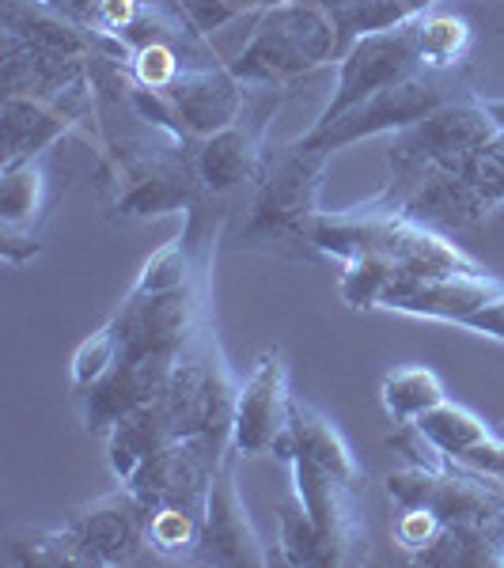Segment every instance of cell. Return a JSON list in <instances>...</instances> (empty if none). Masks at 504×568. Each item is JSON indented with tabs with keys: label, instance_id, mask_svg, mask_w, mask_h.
Segmentation results:
<instances>
[{
	"label": "cell",
	"instance_id": "1",
	"mask_svg": "<svg viewBox=\"0 0 504 568\" xmlns=\"http://www.w3.org/2000/svg\"><path fill=\"white\" fill-rule=\"evenodd\" d=\"M311 254H326L337 262H353L364 254L387 258L402 270V277H452V273H482L466 251H460L440 227H429L421 220L406 216L402 209H391L383 201L323 213L311 227Z\"/></svg>",
	"mask_w": 504,
	"mask_h": 568
},
{
	"label": "cell",
	"instance_id": "2",
	"mask_svg": "<svg viewBox=\"0 0 504 568\" xmlns=\"http://www.w3.org/2000/svg\"><path fill=\"white\" fill-rule=\"evenodd\" d=\"M330 152L304 149L289 141L265 152L262 179L246 205L240 232L243 251H278V254H308L311 227L323 216L319 194H323Z\"/></svg>",
	"mask_w": 504,
	"mask_h": 568
},
{
	"label": "cell",
	"instance_id": "3",
	"mask_svg": "<svg viewBox=\"0 0 504 568\" xmlns=\"http://www.w3.org/2000/svg\"><path fill=\"white\" fill-rule=\"evenodd\" d=\"M330 61H342L334 16L311 0H289L254 20L251 42L228 61V69L246 88L292 91L300 77L330 65Z\"/></svg>",
	"mask_w": 504,
	"mask_h": 568
},
{
	"label": "cell",
	"instance_id": "4",
	"mask_svg": "<svg viewBox=\"0 0 504 568\" xmlns=\"http://www.w3.org/2000/svg\"><path fill=\"white\" fill-rule=\"evenodd\" d=\"M474 84H471V65L463 69H447V72H436V69H417L410 72L406 80L399 84L375 91L372 99H364L361 106L345 110L342 118L326 125H311L304 136H296L304 149H315V152H342L350 144L364 141V136H380V133H402L410 125H417L421 118H429L436 106L452 103V99H463L471 95Z\"/></svg>",
	"mask_w": 504,
	"mask_h": 568
},
{
	"label": "cell",
	"instance_id": "5",
	"mask_svg": "<svg viewBox=\"0 0 504 568\" xmlns=\"http://www.w3.org/2000/svg\"><path fill=\"white\" fill-rule=\"evenodd\" d=\"M240 387L243 383L228 368L213 326L205 323L194 342L179 353L168 394L160 398L171 436H209L220 452H232V420Z\"/></svg>",
	"mask_w": 504,
	"mask_h": 568
},
{
	"label": "cell",
	"instance_id": "6",
	"mask_svg": "<svg viewBox=\"0 0 504 568\" xmlns=\"http://www.w3.org/2000/svg\"><path fill=\"white\" fill-rule=\"evenodd\" d=\"M285 95V88H251L240 122H232L213 136H201L194 144V175L201 186V201H228L240 190L254 194L265 168V122Z\"/></svg>",
	"mask_w": 504,
	"mask_h": 568
},
{
	"label": "cell",
	"instance_id": "7",
	"mask_svg": "<svg viewBox=\"0 0 504 568\" xmlns=\"http://www.w3.org/2000/svg\"><path fill=\"white\" fill-rule=\"evenodd\" d=\"M209 323L205 315V277L179 284L168 292H130L118 315L110 318L118 334L122 361L130 356H179Z\"/></svg>",
	"mask_w": 504,
	"mask_h": 568
},
{
	"label": "cell",
	"instance_id": "8",
	"mask_svg": "<svg viewBox=\"0 0 504 568\" xmlns=\"http://www.w3.org/2000/svg\"><path fill=\"white\" fill-rule=\"evenodd\" d=\"M292 394H289V361L281 349H265L254 361L251 375L240 387L232 420V452L240 459L278 455L292 459Z\"/></svg>",
	"mask_w": 504,
	"mask_h": 568
},
{
	"label": "cell",
	"instance_id": "9",
	"mask_svg": "<svg viewBox=\"0 0 504 568\" xmlns=\"http://www.w3.org/2000/svg\"><path fill=\"white\" fill-rule=\"evenodd\" d=\"M417 16H410V20H402L395 27H383V31L364 34V39H356L350 50H345V58L337 61L334 95H330V103L323 106V114H319V125L334 122L345 110L372 99L375 91L399 84V80H406L410 72L421 69Z\"/></svg>",
	"mask_w": 504,
	"mask_h": 568
},
{
	"label": "cell",
	"instance_id": "10",
	"mask_svg": "<svg viewBox=\"0 0 504 568\" xmlns=\"http://www.w3.org/2000/svg\"><path fill=\"white\" fill-rule=\"evenodd\" d=\"M84 122H95L91 77L80 80L77 88L61 91V95H4V103H0V130H4L0 168L53 152L61 136H69Z\"/></svg>",
	"mask_w": 504,
	"mask_h": 568
},
{
	"label": "cell",
	"instance_id": "11",
	"mask_svg": "<svg viewBox=\"0 0 504 568\" xmlns=\"http://www.w3.org/2000/svg\"><path fill=\"white\" fill-rule=\"evenodd\" d=\"M228 452H220L209 436H179L168 439L160 452H152L149 459L141 463V470L133 474L130 489L137 493V500L149 511L155 508H194L205 516V500L209 489H213V478L224 463Z\"/></svg>",
	"mask_w": 504,
	"mask_h": 568
},
{
	"label": "cell",
	"instance_id": "12",
	"mask_svg": "<svg viewBox=\"0 0 504 568\" xmlns=\"http://www.w3.org/2000/svg\"><path fill=\"white\" fill-rule=\"evenodd\" d=\"M65 530L77 542L80 568L133 565L141 554H149V508L137 500L130 485L72 508Z\"/></svg>",
	"mask_w": 504,
	"mask_h": 568
},
{
	"label": "cell",
	"instance_id": "13",
	"mask_svg": "<svg viewBox=\"0 0 504 568\" xmlns=\"http://www.w3.org/2000/svg\"><path fill=\"white\" fill-rule=\"evenodd\" d=\"M235 463H240V455L228 452L216 470V478H213L194 561H201V565H273L278 557L265 549L259 530L251 524V516H246L240 481H235Z\"/></svg>",
	"mask_w": 504,
	"mask_h": 568
},
{
	"label": "cell",
	"instance_id": "14",
	"mask_svg": "<svg viewBox=\"0 0 504 568\" xmlns=\"http://www.w3.org/2000/svg\"><path fill=\"white\" fill-rule=\"evenodd\" d=\"M292 497L304 504L311 524L323 530L334 565H350L361 557V549H369V530H364L361 508H356V493L350 481H342L337 474L323 470L319 463L292 455Z\"/></svg>",
	"mask_w": 504,
	"mask_h": 568
},
{
	"label": "cell",
	"instance_id": "15",
	"mask_svg": "<svg viewBox=\"0 0 504 568\" xmlns=\"http://www.w3.org/2000/svg\"><path fill=\"white\" fill-rule=\"evenodd\" d=\"M179 356H130L118 361L103 379L91 383L88 390H80V420L91 436H110V428L118 425L125 414L141 406H152L168 394L171 372H175Z\"/></svg>",
	"mask_w": 504,
	"mask_h": 568
},
{
	"label": "cell",
	"instance_id": "16",
	"mask_svg": "<svg viewBox=\"0 0 504 568\" xmlns=\"http://www.w3.org/2000/svg\"><path fill=\"white\" fill-rule=\"evenodd\" d=\"M504 292V281L493 273H452V277H395L383 288L380 307L410 318L463 326L466 318Z\"/></svg>",
	"mask_w": 504,
	"mask_h": 568
},
{
	"label": "cell",
	"instance_id": "17",
	"mask_svg": "<svg viewBox=\"0 0 504 568\" xmlns=\"http://www.w3.org/2000/svg\"><path fill=\"white\" fill-rule=\"evenodd\" d=\"M0 23H4V34H12V39L61 53V58H77V61L114 58L130 65L133 50L118 34L91 31V27L69 20L58 8L42 4V0H0Z\"/></svg>",
	"mask_w": 504,
	"mask_h": 568
},
{
	"label": "cell",
	"instance_id": "18",
	"mask_svg": "<svg viewBox=\"0 0 504 568\" xmlns=\"http://www.w3.org/2000/svg\"><path fill=\"white\" fill-rule=\"evenodd\" d=\"M50 155L0 168V254L23 265L42 251L39 227L50 209Z\"/></svg>",
	"mask_w": 504,
	"mask_h": 568
},
{
	"label": "cell",
	"instance_id": "19",
	"mask_svg": "<svg viewBox=\"0 0 504 568\" xmlns=\"http://www.w3.org/2000/svg\"><path fill=\"white\" fill-rule=\"evenodd\" d=\"M163 95L171 99L182 130L198 144L201 136H213L220 130H228L232 122H240L251 88L228 65H194V69H182L175 84L163 91Z\"/></svg>",
	"mask_w": 504,
	"mask_h": 568
},
{
	"label": "cell",
	"instance_id": "20",
	"mask_svg": "<svg viewBox=\"0 0 504 568\" xmlns=\"http://www.w3.org/2000/svg\"><path fill=\"white\" fill-rule=\"evenodd\" d=\"M414 425L452 459V466L478 470V474H490V478L504 481V439L493 436L490 425H485L478 414H471L466 406H460V402H452V398L436 402V406L425 409Z\"/></svg>",
	"mask_w": 504,
	"mask_h": 568
},
{
	"label": "cell",
	"instance_id": "21",
	"mask_svg": "<svg viewBox=\"0 0 504 568\" xmlns=\"http://www.w3.org/2000/svg\"><path fill=\"white\" fill-rule=\"evenodd\" d=\"M0 72H4V95H61L88 80V61L61 58V53L4 34Z\"/></svg>",
	"mask_w": 504,
	"mask_h": 568
},
{
	"label": "cell",
	"instance_id": "22",
	"mask_svg": "<svg viewBox=\"0 0 504 568\" xmlns=\"http://www.w3.org/2000/svg\"><path fill=\"white\" fill-rule=\"evenodd\" d=\"M414 565L436 568H504V542L497 530L482 524H444L417 554H410Z\"/></svg>",
	"mask_w": 504,
	"mask_h": 568
},
{
	"label": "cell",
	"instance_id": "23",
	"mask_svg": "<svg viewBox=\"0 0 504 568\" xmlns=\"http://www.w3.org/2000/svg\"><path fill=\"white\" fill-rule=\"evenodd\" d=\"M292 455H304V459L319 463L323 470L350 481L353 489L364 485V470H361V463L353 459L342 433H337L323 414L304 406V402H292Z\"/></svg>",
	"mask_w": 504,
	"mask_h": 568
},
{
	"label": "cell",
	"instance_id": "24",
	"mask_svg": "<svg viewBox=\"0 0 504 568\" xmlns=\"http://www.w3.org/2000/svg\"><path fill=\"white\" fill-rule=\"evenodd\" d=\"M168 439H175V436H171V425H168V417H163L160 402L125 414L107 436V455H110L114 478L125 485L137 470H141V463L149 459L152 452H160Z\"/></svg>",
	"mask_w": 504,
	"mask_h": 568
},
{
	"label": "cell",
	"instance_id": "25",
	"mask_svg": "<svg viewBox=\"0 0 504 568\" xmlns=\"http://www.w3.org/2000/svg\"><path fill=\"white\" fill-rule=\"evenodd\" d=\"M474 31L463 16L444 12V8H425L417 16V53H421V69H463L471 58Z\"/></svg>",
	"mask_w": 504,
	"mask_h": 568
},
{
	"label": "cell",
	"instance_id": "26",
	"mask_svg": "<svg viewBox=\"0 0 504 568\" xmlns=\"http://www.w3.org/2000/svg\"><path fill=\"white\" fill-rule=\"evenodd\" d=\"M383 409L395 425H410L425 409H433L436 402H444V383L433 368H421V364H406V368H391L380 383Z\"/></svg>",
	"mask_w": 504,
	"mask_h": 568
},
{
	"label": "cell",
	"instance_id": "27",
	"mask_svg": "<svg viewBox=\"0 0 504 568\" xmlns=\"http://www.w3.org/2000/svg\"><path fill=\"white\" fill-rule=\"evenodd\" d=\"M201 511L194 508H155L149 511V554L163 561H194L201 538Z\"/></svg>",
	"mask_w": 504,
	"mask_h": 568
},
{
	"label": "cell",
	"instance_id": "28",
	"mask_svg": "<svg viewBox=\"0 0 504 568\" xmlns=\"http://www.w3.org/2000/svg\"><path fill=\"white\" fill-rule=\"evenodd\" d=\"M8 561L12 565H39V568H58V565H80L77 542L61 527H16L8 535Z\"/></svg>",
	"mask_w": 504,
	"mask_h": 568
},
{
	"label": "cell",
	"instance_id": "29",
	"mask_svg": "<svg viewBox=\"0 0 504 568\" xmlns=\"http://www.w3.org/2000/svg\"><path fill=\"white\" fill-rule=\"evenodd\" d=\"M278 516H281V561L285 565H319V568L334 565V554H330L323 530L311 524L304 504L292 497L281 504Z\"/></svg>",
	"mask_w": 504,
	"mask_h": 568
},
{
	"label": "cell",
	"instance_id": "30",
	"mask_svg": "<svg viewBox=\"0 0 504 568\" xmlns=\"http://www.w3.org/2000/svg\"><path fill=\"white\" fill-rule=\"evenodd\" d=\"M402 277V270L387 258H375V254H364V258L345 262V273L337 281V292H342L345 307L353 311H372L380 307V296L391 281Z\"/></svg>",
	"mask_w": 504,
	"mask_h": 568
},
{
	"label": "cell",
	"instance_id": "31",
	"mask_svg": "<svg viewBox=\"0 0 504 568\" xmlns=\"http://www.w3.org/2000/svg\"><path fill=\"white\" fill-rule=\"evenodd\" d=\"M125 69H130V77L141 88L168 91L171 84H175V77L182 69H194V65H190V58L179 50L175 42H144L130 53V65Z\"/></svg>",
	"mask_w": 504,
	"mask_h": 568
},
{
	"label": "cell",
	"instance_id": "32",
	"mask_svg": "<svg viewBox=\"0 0 504 568\" xmlns=\"http://www.w3.org/2000/svg\"><path fill=\"white\" fill-rule=\"evenodd\" d=\"M122 361V349H118V334L114 326H103L95 329V334L88 337V342H80V349L72 353V390H88L91 383H99L103 375L114 368V364Z\"/></svg>",
	"mask_w": 504,
	"mask_h": 568
},
{
	"label": "cell",
	"instance_id": "33",
	"mask_svg": "<svg viewBox=\"0 0 504 568\" xmlns=\"http://www.w3.org/2000/svg\"><path fill=\"white\" fill-rule=\"evenodd\" d=\"M460 175L471 182V190L482 197V205L490 209V213L497 205H504V133L497 141L485 144L482 152H474L460 168Z\"/></svg>",
	"mask_w": 504,
	"mask_h": 568
},
{
	"label": "cell",
	"instance_id": "34",
	"mask_svg": "<svg viewBox=\"0 0 504 568\" xmlns=\"http://www.w3.org/2000/svg\"><path fill=\"white\" fill-rule=\"evenodd\" d=\"M402 511H406V516L399 519L395 538L402 542V549H406V554H417V549L425 546V542H433V535L444 524H440L433 511H425V508H402Z\"/></svg>",
	"mask_w": 504,
	"mask_h": 568
},
{
	"label": "cell",
	"instance_id": "35",
	"mask_svg": "<svg viewBox=\"0 0 504 568\" xmlns=\"http://www.w3.org/2000/svg\"><path fill=\"white\" fill-rule=\"evenodd\" d=\"M463 326L474 329V334H482V337H493V342H504V292L497 300H490L485 307L474 311Z\"/></svg>",
	"mask_w": 504,
	"mask_h": 568
},
{
	"label": "cell",
	"instance_id": "36",
	"mask_svg": "<svg viewBox=\"0 0 504 568\" xmlns=\"http://www.w3.org/2000/svg\"><path fill=\"white\" fill-rule=\"evenodd\" d=\"M42 4L58 8L61 16H69V20L91 27V31H103V0H42Z\"/></svg>",
	"mask_w": 504,
	"mask_h": 568
},
{
	"label": "cell",
	"instance_id": "37",
	"mask_svg": "<svg viewBox=\"0 0 504 568\" xmlns=\"http://www.w3.org/2000/svg\"><path fill=\"white\" fill-rule=\"evenodd\" d=\"M141 4H163V0H141Z\"/></svg>",
	"mask_w": 504,
	"mask_h": 568
}]
</instances>
